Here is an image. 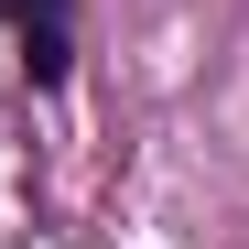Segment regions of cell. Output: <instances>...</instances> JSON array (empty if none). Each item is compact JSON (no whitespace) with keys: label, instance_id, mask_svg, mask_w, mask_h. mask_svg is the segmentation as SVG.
<instances>
[{"label":"cell","instance_id":"6da1fadb","mask_svg":"<svg viewBox=\"0 0 249 249\" xmlns=\"http://www.w3.org/2000/svg\"><path fill=\"white\" fill-rule=\"evenodd\" d=\"M11 33H22V76L33 87H65V65H76V0H11Z\"/></svg>","mask_w":249,"mask_h":249}]
</instances>
